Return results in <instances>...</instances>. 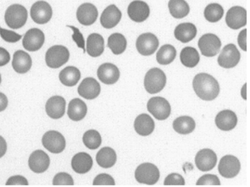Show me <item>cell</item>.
Returning <instances> with one entry per match:
<instances>
[{
	"label": "cell",
	"mask_w": 250,
	"mask_h": 187,
	"mask_svg": "<svg viewBox=\"0 0 250 187\" xmlns=\"http://www.w3.org/2000/svg\"><path fill=\"white\" fill-rule=\"evenodd\" d=\"M60 81L66 87H74L81 79V72L74 66H68L63 69L59 75Z\"/></svg>",
	"instance_id": "31"
},
{
	"label": "cell",
	"mask_w": 250,
	"mask_h": 187,
	"mask_svg": "<svg viewBox=\"0 0 250 187\" xmlns=\"http://www.w3.org/2000/svg\"><path fill=\"white\" fill-rule=\"evenodd\" d=\"M104 50V41L103 37L98 33H92L87 40V52L91 57H99Z\"/></svg>",
	"instance_id": "28"
},
{
	"label": "cell",
	"mask_w": 250,
	"mask_h": 187,
	"mask_svg": "<svg viewBox=\"0 0 250 187\" xmlns=\"http://www.w3.org/2000/svg\"><path fill=\"white\" fill-rule=\"evenodd\" d=\"M221 42L217 36L208 33L202 36L199 40V48L206 57H214L218 54Z\"/></svg>",
	"instance_id": "8"
},
{
	"label": "cell",
	"mask_w": 250,
	"mask_h": 187,
	"mask_svg": "<svg viewBox=\"0 0 250 187\" xmlns=\"http://www.w3.org/2000/svg\"><path fill=\"white\" fill-rule=\"evenodd\" d=\"M147 108L148 112L158 120L168 119L171 112L170 103L161 97L150 98L147 102Z\"/></svg>",
	"instance_id": "6"
},
{
	"label": "cell",
	"mask_w": 250,
	"mask_h": 187,
	"mask_svg": "<svg viewBox=\"0 0 250 187\" xmlns=\"http://www.w3.org/2000/svg\"><path fill=\"white\" fill-rule=\"evenodd\" d=\"M135 178L140 184L153 186L160 179V171L153 164L145 163L139 165L135 171Z\"/></svg>",
	"instance_id": "5"
},
{
	"label": "cell",
	"mask_w": 250,
	"mask_h": 187,
	"mask_svg": "<svg viewBox=\"0 0 250 187\" xmlns=\"http://www.w3.org/2000/svg\"><path fill=\"white\" fill-rule=\"evenodd\" d=\"M197 186H220L221 181L219 178L214 174H206L199 179L196 183Z\"/></svg>",
	"instance_id": "40"
},
{
	"label": "cell",
	"mask_w": 250,
	"mask_h": 187,
	"mask_svg": "<svg viewBox=\"0 0 250 187\" xmlns=\"http://www.w3.org/2000/svg\"><path fill=\"white\" fill-rule=\"evenodd\" d=\"M101 87L98 81L93 77L85 78L78 87V94L82 97L92 100L100 94Z\"/></svg>",
	"instance_id": "19"
},
{
	"label": "cell",
	"mask_w": 250,
	"mask_h": 187,
	"mask_svg": "<svg viewBox=\"0 0 250 187\" xmlns=\"http://www.w3.org/2000/svg\"><path fill=\"white\" fill-rule=\"evenodd\" d=\"M70 52L64 46L55 45L48 49L45 55V61L48 67L58 69L67 63Z\"/></svg>",
	"instance_id": "4"
},
{
	"label": "cell",
	"mask_w": 250,
	"mask_h": 187,
	"mask_svg": "<svg viewBox=\"0 0 250 187\" xmlns=\"http://www.w3.org/2000/svg\"><path fill=\"white\" fill-rule=\"evenodd\" d=\"M126 39L121 33H114L108 38V47L114 55H122L126 49Z\"/></svg>",
	"instance_id": "35"
},
{
	"label": "cell",
	"mask_w": 250,
	"mask_h": 187,
	"mask_svg": "<svg viewBox=\"0 0 250 187\" xmlns=\"http://www.w3.org/2000/svg\"><path fill=\"white\" fill-rule=\"evenodd\" d=\"M241 55L234 44L225 46L218 57V64L221 67L231 69L235 67L240 61Z\"/></svg>",
	"instance_id": "9"
},
{
	"label": "cell",
	"mask_w": 250,
	"mask_h": 187,
	"mask_svg": "<svg viewBox=\"0 0 250 187\" xmlns=\"http://www.w3.org/2000/svg\"><path fill=\"white\" fill-rule=\"evenodd\" d=\"M167 84V76L161 69L153 68L147 71L145 78V87L148 94L161 93Z\"/></svg>",
	"instance_id": "3"
},
{
	"label": "cell",
	"mask_w": 250,
	"mask_h": 187,
	"mask_svg": "<svg viewBox=\"0 0 250 187\" xmlns=\"http://www.w3.org/2000/svg\"><path fill=\"white\" fill-rule=\"evenodd\" d=\"M175 37L183 43L192 41L197 35V28L192 23H182L174 31Z\"/></svg>",
	"instance_id": "27"
},
{
	"label": "cell",
	"mask_w": 250,
	"mask_h": 187,
	"mask_svg": "<svg viewBox=\"0 0 250 187\" xmlns=\"http://www.w3.org/2000/svg\"><path fill=\"white\" fill-rule=\"evenodd\" d=\"M84 145L87 147V149L91 150H95L99 149L101 143H102V137L100 136V132L95 130H89L84 133L83 137Z\"/></svg>",
	"instance_id": "38"
},
{
	"label": "cell",
	"mask_w": 250,
	"mask_h": 187,
	"mask_svg": "<svg viewBox=\"0 0 250 187\" xmlns=\"http://www.w3.org/2000/svg\"><path fill=\"white\" fill-rule=\"evenodd\" d=\"M42 145L52 153H61L65 149V139L59 131H49L42 139Z\"/></svg>",
	"instance_id": "7"
},
{
	"label": "cell",
	"mask_w": 250,
	"mask_h": 187,
	"mask_svg": "<svg viewBox=\"0 0 250 187\" xmlns=\"http://www.w3.org/2000/svg\"><path fill=\"white\" fill-rule=\"evenodd\" d=\"M93 186H115L116 182L109 174H100L93 180Z\"/></svg>",
	"instance_id": "42"
},
{
	"label": "cell",
	"mask_w": 250,
	"mask_h": 187,
	"mask_svg": "<svg viewBox=\"0 0 250 187\" xmlns=\"http://www.w3.org/2000/svg\"><path fill=\"white\" fill-rule=\"evenodd\" d=\"M215 125L219 129L224 131H229L234 129L237 124L236 113L231 110H223L215 117Z\"/></svg>",
	"instance_id": "23"
},
{
	"label": "cell",
	"mask_w": 250,
	"mask_h": 187,
	"mask_svg": "<svg viewBox=\"0 0 250 187\" xmlns=\"http://www.w3.org/2000/svg\"><path fill=\"white\" fill-rule=\"evenodd\" d=\"M116 151L111 148H103L97 153L96 161L100 167L104 168H109L116 165Z\"/></svg>",
	"instance_id": "30"
},
{
	"label": "cell",
	"mask_w": 250,
	"mask_h": 187,
	"mask_svg": "<svg viewBox=\"0 0 250 187\" xmlns=\"http://www.w3.org/2000/svg\"><path fill=\"white\" fill-rule=\"evenodd\" d=\"M8 106V98L4 94L0 93V112H2Z\"/></svg>",
	"instance_id": "48"
},
{
	"label": "cell",
	"mask_w": 250,
	"mask_h": 187,
	"mask_svg": "<svg viewBox=\"0 0 250 187\" xmlns=\"http://www.w3.org/2000/svg\"><path fill=\"white\" fill-rule=\"evenodd\" d=\"M28 181L21 175H15L10 177L6 182V186H28Z\"/></svg>",
	"instance_id": "45"
},
{
	"label": "cell",
	"mask_w": 250,
	"mask_h": 187,
	"mask_svg": "<svg viewBox=\"0 0 250 187\" xmlns=\"http://www.w3.org/2000/svg\"><path fill=\"white\" fill-rule=\"evenodd\" d=\"M87 113V104L80 98H75L68 105V116L73 121H80Z\"/></svg>",
	"instance_id": "29"
},
{
	"label": "cell",
	"mask_w": 250,
	"mask_h": 187,
	"mask_svg": "<svg viewBox=\"0 0 250 187\" xmlns=\"http://www.w3.org/2000/svg\"><path fill=\"white\" fill-rule=\"evenodd\" d=\"M240 162L237 158L231 155H227L221 158L218 165L219 173L221 176L228 179L237 176L240 171Z\"/></svg>",
	"instance_id": "11"
},
{
	"label": "cell",
	"mask_w": 250,
	"mask_h": 187,
	"mask_svg": "<svg viewBox=\"0 0 250 187\" xmlns=\"http://www.w3.org/2000/svg\"><path fill=\"white\" fill-rule=\"evenodd\" d=\"M204 15L206 20L211 23L217 22L223 17L224 9L219 3H210L206 7Z\"/></svg>",
	"instance_id": "37"
},
{
	"label": "cell",
	"mask_w": 250,
	"mask_h": 187,
	"mask_svg": "<svg viewBox=\"0 0 250 187\" xmlns=\"http://www.w3.org/2000/svg\"><path fill=\"white\" fill-rule=\"evenodd\" d=\"M65 100L64 97L61 96H54L51 97L46 103L45 110L48 116L52 119H61V117L64 116L65 112Z\"/></svg>",
	"instance_id": "20"
},
{
	"label": "cell",
	"mask_w": 250,
	"mask_h": 187,
	"mask_svg": "<svg viewBox=\"0 0 250 187\" xmlns=\"http://www.w3.org/2000/svg\"><path fill=\"white\" fill-rule=\"evenodd\" d=\"M44 33L38 28H32L27 31L23 37V47L27 51H38L44 43Z\"/></svg>",
	"instance_id": "14"
},
{
	"label": "cell",
	"mask_w": 250,
	"mask_h": 187,
	"mask_svg": "<svg viewBox=\"0 0 250 187\" xmlns=\"http://www.w3.org/2000/svg\"><path fill=\"white\" fill-rule=\"evenodd\" d=\"M69 28H71L73 31V35H72V39L74 42L77 43L78 48L83 49L84 53H86V49H85V40H84L83 36L80 33V31L77 27L73 26H67Z\"/></svg>",
	"instance_id": "44"
},
{
	"label": "cell",
	"mask_w": 250,
	"mask_h": 187,
	"mask_svg": "<svg viewBox=\"0 0 250 187\" xmlns=\"http://www.w3.org/2000/svg\"><path fill=\"white\" fill-rule=\"evenodd\" d=\"M99 12L93 3L82 4L77 11V20L83 26H91L97 20Z\"/></svg>",
	"instance_id": "18"
},
{
	"label": "cell",
	"mask_w": 250,
	"mask_h": 187,
	"mask_svg": "<svg viewBox=\"0 0 250 187\" xmlns=\"http://www.w3.org/2000/svg\"><path fill=\"white\" fill-rule=\"evenodd\" d=\"M237 42L241 49L244 51H247V30L244 29L239 33L237 37Z\"/></svg>",
	"instance_id": "46"
},
{
	"label": "cell",
	"mask_w": 250,
	"mask_h": 187,
	"mask_svg": "<svg viewBox=\"0 0 250 187\" xmlns=\"http://www.w3.org/2000/svg\"><path fill=\"white\" fill-rule=\"evenodd\" d=\"M164 185L165 186H184L185 181L181 174L172 173L166 178V180L164 181Z\"/></svg>",
	"instance_id": "43"
},
{
	"label": "cell",
	"mask_w": 250,
	"mask_h": 187,
	"mask_svg": "<svg viewBox=\"0 0 250 187\" xmlns=\"http://www.w3.org/2000/svg\"><path fill=\"white\" fill-rule=\"evenodd\" d=\"M195 127V121L190 116L178 117L174 120L173 129L182 135H188L192 133Z\"/></svg>",
	"instance_id": "32"
},
{
	"label": "cell",
	"mask_w": 250,
	"mask_h": 187,
	"mask_svg": "<svg viewBox=\"0 0 250 187\" xmlns=\"http://www.w3.org/2000/svg\"><path fill=\"white\" fill-rule=\"evenodd\" d=\"M10 60V55L9 52L3 48H0V67L6 65Z\"/></svg>",
	"instance_id": "47"
},
{
	"label": "cell",
	"mask_w": 250,
	"mask_h": 187,
	"mask_svg": "<svg viewBox=\"0 0 250 187\" xmlns=\"http://www.w3.org/2000/svg\"><path fill=\"white\" fill-rule=\"evenodd\" d=\"M1 81H2V79H1V75H0V84H1Z\"/></svg>",
	"instance_id": "50"
},
{
	"label": "cell",
	"mask_w": 250,
	"mask_h": 187,
	"mask_svg": "<svg viewBox=\"0 0 250 187\" xmlns=\"http://www.w3.org/2000/svg\"><path fill=\"white\" fill-rule=\"evenodd\" d=\"M93 158L87 152H79L71 159V167L77 174H86L93 167Z\"/></svg>",
	"instance_id": "24"
},
{
	"label": "cell",
	"mask_w": 250,
	"mask_h": 187,
	"mask_svg": "<svg viewBox=\"0 0 250 187\" xmlns=\"http://www.w3.org/2000/svg\"><path fill=\"white\" fill-rule=\"evenodd\" d=\"M154 120L148 114L143 113L138 115L134 121V128L136 132L142 136H149L154 131Z\"/></svg>",
	"instance_id": "26"
},
{
	"label": "cell",
	"mask_w": 250,
	"mask_h": 187,
	"mask_svg": "<svg viewBox=\"0 0 250 187\" xmlns=\"http://www.w3.org/2000/svg\"><path fill=\"white\" fill-rule=\"evenodd\" d=\"M122 12L118 8L111 4L104 10L100 17V23L106 29H111L117 26L122 19Z\"/></svg>",
	"instance_id": "22"
},
{
	"label": "cell",
	"mask_w": 250,
	"mask_h": 187,
	"mask_svg": "<svg viewBox=\"0 0 250 187\" xmlns=\"http://www.w3.org/2000/svg\"><path fill=\"white\" fill-rule=\"evenodd\" d=\"M127 14L130 19L135 22H143L149 17L150 9L147 3L140 0H136L129 4Z\"/></svg>",
	"instance_id": "16"
},
{
	"label": "cell",
	"mask_w": 250,
	"mask_h": 187,
	"mask_svg": "<svg viewBox=\"0 0 250 187\" xmlns=\"http://www.w3.org/2000/svg\"><path fill=\"white\" fill-rule=\"evenodd\" d=\"M136 47L140 55L149 56L154 54L158 49L159 40L153 33H144L137 39Z\"/></svg>",
	"instance_id": "10"
},
{
	"label": "cell",
	"mask_w": 250,
	"mask_h": 187,
	"mask_svg": "<svg viewBox=\"0 0 250 187\" xmlns=\"http://www.w3.org/2000/svg\"><path fill=\"white\" fill-rule=\"evenodd\" d=\"M180 58L182 64L188 68H194L200 60V57L197 49L192 47L184 48L181 52Z\"/></svg>",
	"instance_id": "34"
},
{
	"label": "cell",
	"mask_w": 250,
	"mask_h": 187,
	"mask_svg": "<svg viewBox=\"0 0 250 187\" xmlns=\"http://www.w3.org/2000/svg\"><path fill=\"white\" fill-rule=\"evenodd\" d=\"M98 77L103 83L107 85L115 84L120 78V71L116 65L105 63L98 69Z\"/></svg>",
	"instance_id": "21"
},
{
	"label": "cell",
	"mask_w": 250,
	"mask_h": 187,
	"mask_svg": "<svg viewBox=\"0 0 250 187\" xmlns=\"http://www.w3.org/2000/svg\"><path fill=\"white\" fill-rule=\"evenodd\" d=\"M192 87L197 96L205 101L214 100L220 94L218 81L206 73L195 75L192 81Z\"/></svg>",
	"instance_id": "1"
},
{
	"label": "cell",
	"mask_w": 250,
	"mask_h": 187,
	"mask_svg": "<svg viewBox=\"0 0 250 187\" xmlns=\"http://www.w3.org/2000/svg\"><path fill=\"white\" fill-rule=\"evenodd\" d=\"M177 56V50L173 46L166 44L162 46L156 55V59L160 65H167L172 63Z\"/></svg>",
	"instance_id": "36"
},
{
	"label": "cell",
	"mask_w": 250,
	"mask_h": 187,
	"mask_svg": "<svg viewBox=\"0 0 250 187\" xmlns=\"http://www.w3.org/2000/svg\"><path fill=\"white\" fill-rule=\"evenodd\" d=\"M50 164L48 155L42 150H36L30 156L28 165L31 170L37 174H41L48 170Z\"/></svg>",
	"instance_id": "17"
},
{
	"label": "cell",
	"mask_w": 250,
	"mask_h": 187,
	"mask_svg": "<svg viewBox=\"0 0 250 187\" xmlns=\"http://www.w3.org/2000/svg\"><path fill=\"white\" fill-rule=\"evenodd\" d=\"M217 164V156L210 149L200 150L195 157V165L200 171H209Z\"/></svg>",
	"instance_id": "15"
},
{
	"label": "cell",
	"mask_w": 250,
	"mask_h": 187,
	"mask_svg": "<svg viewBox=\"0 0 250 187\" xmlns=\"http://www.w3.org/2000/svg\"><path fill=\"white\" fill-rule=\"evenodd\" d=\"M52 15L51 6L45 1H38L31 8V17L37 24L43 25L48 23L51 19Z\"/></svg>",
	"instance_id": "12"
},
{
	"label": "cell",
	"mask_w": 250,
	"mask_h": 187,
	"mask_svg": "<svg viewBox=\"0 0 250 187\" xmlns=\"http://www.w3.org/2000/svg\"><path fill=\"white\" fill-rule=\"evenodd\" d=\"M226 22L231 29L237 30L244 27L247 24V11L243 7H232L227 13Z\"/></svg>",
	"instance_id": "13"
},
{
	"label": "cell",
	"mask_w": 250,
	"mask_h": 187,
	"mask_svg": "<svg viewBox=\"0 0 250 187\" xmlns=\"http://www.w3.org/2000/svg\"><path fill=\"white\" fill-rule=\"evenodd\" d=\"M168 8L170 15L177 19L186 17L190 12L189 5L185 0H170Z\"/></svg>",
	"instance_id": "33"
},
{
	"label": "cell",
	"mask_w": 250,
	"mask_h": 187,
	"mask_svg": "<svg viewBox=\"0 0 250 187\" xmlns=\"http://www.w3.org/2000/svg\"><path fill=\"white\" fill-rule=\"evenodd\" d=\"M28 18V13L25 7L21 4L10 5L4 15L7 26L12 29H20L25 26Z\"/></svg>",
	"instance_id": "2"
},
{
	"label": "cell",
	"mask_w": 250,
	"mask_h": 187,
	"mask_svg": "<svg viewBox=\"0 0 250 187\" xmlns=\"http://www.w3.org/2000/svg\"><path fill=\"white\" fill-rule=\"evenodd\" d=\"M7 143L3 137L0 136V158H2L6 153Z\"/></svg>",
	"instance_id": "49"
},
{
	"label": "cell",
	"mask_w": 250,
	"mask_h": 187,
	"mask_svg": "<svg viewBox=\"0 0 250 187\" xmlns=\"http://www.w3.org/2000/svg\"><path fill=\"white\" fill-rule=\"evenodd\" d=\"M0 37L7 42H16L21 39L22 36L19 35L18 33H15L13 31L3 29L0 27Z\"/></svg>",
	"instance_id": "41"
},
{
	"label": "cell",
	"mask_w": 250,
	"mask_h": 187,
	"mask_svg": "<svg viewBox=\"0 0 250 187\" xmlns=\"http://www.w3.org/2000/svg\"><path fill=\"white\" fill-rule=\"evenodd\" d=\"M32 58L27 53L22 50H18L14 54L12 66L14 71L19 74H25L32 67Z\"/></svg>",
	"instance_id": "25"
},
{
	"label": "cell",
	"mask_w": 250,
	"mask_h": 187,
	"mask_svg": "<svg viewBox=\"0 0 250 187\" xmlns=\"http://www.w3.org/2000/svg\"><path fill=\"white\" fill-rule=\"evenodd\" d=\"M54 186H73L74 181L71 174L61 172L55 175L53 180Z\"/></svg>",
	"instance_id": "39"
}]
</instances>
